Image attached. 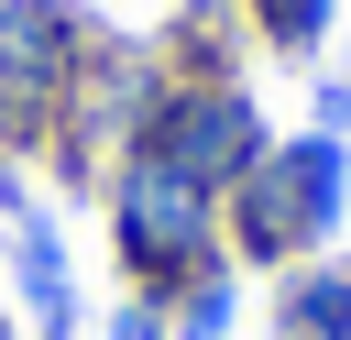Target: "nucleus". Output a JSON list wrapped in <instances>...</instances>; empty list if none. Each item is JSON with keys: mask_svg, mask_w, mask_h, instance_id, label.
<instances>
[{"mask_svg": "<svg viewBox=\"0 0 351 340\" xmlns=\"http://www.w3.org/2000/svg\"><path fill=\"white\" fill-rule=\"evenodd\" d=\"M318 132H351V77H329V88H318Z\"/></svg>", "mask_w": 351, "mask_h": 340, "instance_id": "nucleus-10", "label": "nucleus"}, {"mask_svg": "<svg viewBox=\"0 0 351 340\" xmlns=\"http://www.w3.org/2000/svg\"><path fill=\"white\" fill-rule=\"evenodd\" d=\"M11 263H22V296H33V318H44V340H77V285H66V241L11 197Z\"/></svg>", "mask_w": 351, "mask_h": 340, "instance_id": "nucleus-5", "label": "nucleus"}, {"mask_svg": "<svg viewBox=\"0 0 351 340\" xmlns=\"http://www.w3.org/2000/svg\"><path fill=\"white\" fill-rule=\"evenodd\" d=\"M252 33H263L274 55H307V44L329 33V0H252Z\"/></svg>", "mask_w": 351, "mask_h": 340, "instance_id": "nucleus-8", "label": "nucleus"}, {"mask_svg": "<svg viewBox=\"0 0 351 340\" xmlns=\"http://www.w3.org/2000/svg\"><path fill=\"white\" fill-rule=\"evenodd\" d=\"M274 329L285 340H351V263H296L274 296Z\"/></svg>", "mask_w": 351, "mask_h": 340, "instance_id": "nucleus-6", "label": "nucleus"}, {"mask_svg": "<svg viewBox=\"0 0 351 340\" xmlns=\"http://www.w3.org/2000/svg\"><path fill=\"white\" fill-rule=\"evenodd\" d=\"M165 165H186L197 186H241L263 154H274V132H263V110L230 88V77H176L165 88V110H154V132H143Z\"/></svg>", "mask_w": 351, "mask_h": 340, "instance_id": "nucleus-3", "label": "nucleus"}, {"mask_svg": "<svg viewBox=\"0 0 351 340\" xmlns=\"http://www.w3.org/2000/svg\"><path fill=\"white\" fill-rule=\"evenodd\" d=\"M340 197H351V143L340 132H296L241 186H219V230H230L241 263H307L340 230Z\"/></svg>", "mask_w": 351, "mask_h": 340, "instance_id": "nucleus-1", "label": "nucleus"}, {"mask_svg": "<svg viewBox=\"0 0 351 340\" xmlns=\"http://www.w3.org/2000/svg\"><path fill=\"white\" fill-rule=\"evenodd\" d=\"M110 340H165V296H132V307L110 318Z\"/></svg>", "mask_w": 351, "mask_h": 340, "instance_id": "nucleus-9", "label": "nucleus"}, {"mask_svg": "<svg viewBox=\"0 0 351 340\" xmlns=\"http://www.w3.org/2000/svg\"><path fill=\"white\" fill-rule=\"evenodd\" d=\"M110 241L143 274V296H176V285H197L219 263V186H197L154 143H132V165L110 175Z\"/></svg>", "mask_w": 351, "mask_h": 340, "instance_id": "nucleus-2", "label": "nucleus"}, {"mask_svg": "<svg viewBox=\"0 0 351 340\" xmlns=\"http://www.w3.org/2000/svg\"><path fill=\"white\" fill-rule=\"evenodd\" d=\"M77 66H88V33L66 0H0V143L44 132L77 99Z\"/></svg>", "mask_w": 351, "mask_h": 340, "instance_id": "nucleus-4", "label": "nucleus"}, {"mask_svg": "<svg viewBox=\"0 0 351 340\" xmlns=\"http://www.w3.org/2000/svg\"><path fill=\"white\" fill-rule=\"evenodd\" d=\"M230 307H241V296H230V274L208 263L197 285H176V296H165V329H176V340H219V329H230Z\"/></svg>", "mask_w": 351, "mask_h": 340, "instance_id": "nucleus-7", "label": "nucleus"}]
</instances>
